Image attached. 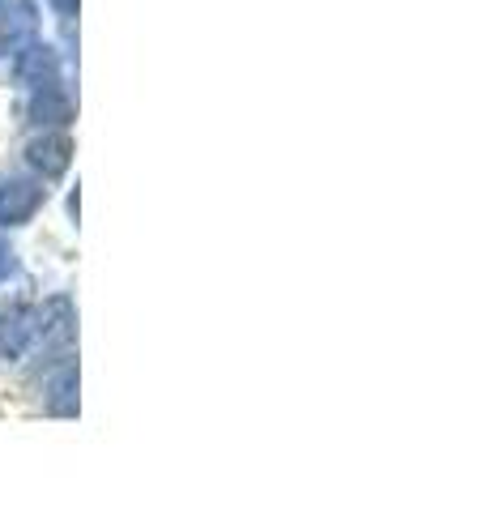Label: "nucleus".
<instances>
[{"mask_svg": "<svg viewBox=\"0 0 486 512\" xmlns=\"http://www.w3.org/2000/svg\"><path fill=\"white\" fill-rule=\"evenodd\" d=\"M52 5H56L60 13H73V9H77V0H52Z\"/></svg>", "mask_w": 486, "mask_h": 512, "instance_id": "obj_1", "label": "nucleus"}]
</instances>
